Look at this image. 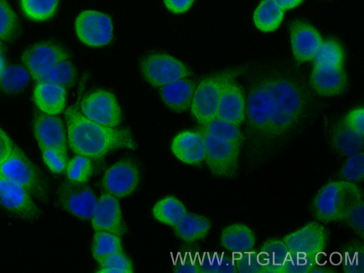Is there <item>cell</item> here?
<instances>
[{"label":"cell","instance_id":"60d3db41","mask_svg":"<svg viewBox=\"0 0 364 273\" xmlns=\"http://www.w3.org/2000/svg\"><path fill=\"white\" fill-rule=\"evenodd\" d=\"M363 200L361 199L348 208L343 220L361 237L363 236Z\"/></svg>","mask_w":364,"mask_h":273},{"label":"cell","instance_id":"d4e9b609","mask_svg":"<svg viewBox=\"0 0 364 273\" xmlns=\"http://www.w3.org/2000/svg\"><path fill=\"white\" fill-rule=\"evenodd\" d=\"M210 227V222L206 217L187 213L173 228L178 239L191 243L203 239L209 232Z\"/></svg>","mask_w":364,"mask_h":273},{"label":"cell","instance_id":"8fae6325","mask_svg":"<svg viewBox=\"0 0 364 273\" xmlns=\"http://www.w3.org/2000/svg\"><path fill=\"white\" fill-rule=\"evenodd\" d=\"M56 196L63 210L80 220L91 218L97 199L88 186L67 180L59 186Z\"/></svg>","mask_w":364,"mask_h":273},{"label":"cell","instance_id":"4dcf8cb0","mask_svg":"<svg viewBox=\"0 0 364 273\" xmlns=\"http://www.w3.org/2000/svg\"><path fill=\"white\" fill-rule=\"evenodd\" d=\"M76 77L75 67L72 62L66 59L55 64L36 82H50L68 89L75 84Z\"/></svg>","mask_w":364,"mask_h":273},{"label":"cell","instance_id":"ab89813d","mask_svg":"<svg viewBox=\"0 0 364 273\" xmlns=\"http://www.w3.org/2000/svg\"><path fill=\"white\" fill-rule=\"evenodd\" d=\"M343 178L350 182L359 181L364 176V156L363 152L350 155L341 169Z\"/></svg>","mask_w":364,"mask_h":273},{"label":"cell","instance_id":"ee69618b","mask_svg":"<svg viewBox=\"0 0 364 273\" xmlns=\"http://www.w3.org/2000/svg\"><path fill=\"white\" fill-rule=\"evenodd\" d=\"M195 0H164L166 9L173 14H183L188 11Z\"/></svg>","mask_w":364,"mask_h":273},{"label":"cell","instance_id":"4316f807","mask_svg":"<svg viewBox=\"0 0 364 273\" xmlns=\"http://www.w3.org/2000/svg\"><path fill=\"white\" fill-rule=\"evenodd\" d=\"M186 213L183 203L173 196L161 198L152 208V215L155 220L172 227Z\"/></svg>","mask_w":364,"mask_h":273},{"label":"cell","instance_id":"44dd1931","mask_svg":"<svg viewBox=\"0 0 364 273\" xmlns=\"http://www.w3.org/2000/svg\"><path fill=\"white\" fill-rule=\"evenodd\" d=\"M310 83L314 91L322 96H336L343 93L348 85V77L343 68H329L314 66Z\"/></svg>","mask_w":364,"mask_h":273},{"label":"cell","instance_id":"cb8c5ba5","mask_svg":"<svg viewBox=\"0 0 364 273\" xmlns=\"http://www.w3.org/2000/svg\"><path fill=\"white\" fill-rule=\"evenodd\" d=\"M221 245L234 254L250 251L255 244V236L247 225L236 223L226 226L221 232Z\"/></svg>","mask_w":364,"mask_h":273},{"label":"cell","instance_id":"836d02e7","mask_svg":"<svg viewBox=\"0 0 364 273\" xmlns=\"http://www.w3.org/2000/svg\"><path fill=\"white\" fill-rule=\"evenodd\" d=\"M60 0H20L24 15L35 21H44L55 14Z\"/></svg>","mask_w":364,"mask_h":273},{"label":"cell","instance_id":"e0dca14e","mask_svg":"<svg viewBox=\"0 0 364 273\" xmlns=\"http://www.w3.org/2000/svg\"><path fill=\"white\" fill-rule=\"evenodd\" d=\"M289 33L295 60L298 63L313 60L323 42L319 32L310 23L295 20L290 25Z\"/></svg>","mask_w":364,"mask_h":273},{"label":"cell","instance_id":"2e32d148","mask_svg":"<svg viewBox=\"0 0 364 273\" xmlns=\"http://www.w3.org/2000/svg\"><path fill=\"white\" fill-rule=\"evenodd\" d=\"M90 219L95 231L112 232L120 237L126 231L119 202L109 193H103L97 199Z\"/></svg>","mask_w":364,"mask_h":273},{"label":"cell","instance_id":"ac0fdd59","mask_svg":"<svg viewBox=\"0 0 364 273\" xmlns=\"http://www.w3.org/2000/svg\"><path fill=\"white\" fill-rule=\"evenodd\" d=\"M33 132L39 148L67 149L65 127L62 120L56 115L36 112L33 119Z\"/></svg>","mask_w":364,"mask_h":273},{"label":"cell","instance_id":"b9f144b4","mask_svg":"<svg viewBox=\"0 0 364 273\" xmlns=\"http://www.w3.org/2000/svg\"><path fill=\"white\" fill-rule=\"evenodd\" d=\"M349 128L364 135V109L357 107L349 112L343 120Z\"/></svg>","mask_w":364,"mask_h":273},{"label":"cell","instance_id":"f1b7e54d","mask_svg":"<svg viewBox=\"0 0 364 273\" xmlns=\"http://www.w3.org/2000/svg\"><path fill=\"white\" fill-rule=\"evenodd\" d=\"M332 142L340 153L352 155L359 152L363 148V135L349 128L342 121L333 130Z\"/></svg>","mask_w":364,"mask_h":273},{"label":"cell","instance_id":"5bb4252c","mask_svg":"<svg viewBox=\"0 0 364 273\" xmlns=\"http://www.w3.org/2000/svg\"><path fill=\"white\" fill-rule=\"evenodd\" d=\"M246 109L251 127L267 135L273 114V100L266 76L250 87Z\"/></svg>","mask_w":364,"mask_h":273},{"label":"cell","instance_id":"277c9868","mask_svg":"<svg viewBox=\"0 0 364 273\" xmlns=\"http://www.w3.org/2000/svg\"><path fill=\"white\" fill-rule=\"evenodd\" d=\"M0 173L23 186L38 200L46 202L49 187L38 168L17 145L0 165Z\"/></svg>","mask_w":364,"mask_h":273},{"label":"cell","instance_id":"7402d4cb","mask_svg":"<svg viewBox=\"0 0 364 273\" xmlns=\"http://www.w3.org/2000/svg\"><path fill=\"white\" fill-rule=\"evenodd\" d=\"M196 87L193 80L184 77L160 87L159 93L171 110L182 112L191 107Z\"/></svg>","mask_w":364,"mask_h":273},{"label":"cell","instance_id":"7bdbcfd3","mask_svg":"<svg viewBox=\"0 0 364 273\" xmlns=\"http://www.w3.org/2000/svg\"><path fill=\"white\" fill-rule=\"evenodd\" d=\"M16 144L0 127V165L10 156Z\"/></svg>","mask_w":364,"mask_h":273},{"label":"cell","instance_id":"484cf974","mask_svg":"<svg viewBox=\"0 0 364 273\" xmlns=\"http://www.w3.org/2000/svg\"><path fill=\"white\" fill-rule=\"evenodd\" d=\"M262 272H284L285 266L291 259V255L283 240L269 239L261 247Z\"/></svg>","mask_w":364,"mask_h":273},{"label":"cell","instance_id":"52a82bcc","mask_svg":"<svg viewBox=\"0 0 364 273\" xmlns=\"http://www.w3.org/2000/svg\"><path fill=\"white\" fill-rule=\"evenodd\" d=\"M199 131L205 141L204 159L210 171L218 176H233L237 169L240 147L201 128Z\"/></svg>","mask_w":364,"mask_h":273},{"label":"cell","instance_id":"f546056e","mask_svg":"<svg viewBox=\"0 0 364 273\" xmlns=\"http://www.w3.org/2000/svg\"><path fill=\"white\" fill-rule=\"evenodd\" d=\"M314 66L320 68H343L344 53L341 45L336 41L328 39L321 44L314 58Z\"/></svg>","mask_w":364,"mask_h":273},{"label":"cell","instance_id":"603a6c76","mask_svg":"<svg viewBox=\"0 0 364 273\" xmlns=\"http://www.w3.org/2000/svg\"><path fill=\"white\" fill-rule=\"evenodd\" d=\"M33 101L41 112L56 115L65 108L66 89L50 82H36Z\"/></svg>","mask_w":364,"mask_h":273},{"label":"cell","instance_id":"f6af8a7d","mask_svg":"<svg viewBox=\"0 0 364 273\" xmlns=\"http://www.w3.org/2000/svg\"><path fill=\"white\" fill-rule=\"evenodd\" d=\"M283 11L294 9L299 6L304 0H273Z\"/></svg>","mask_w":364,"mask_h":273},{"label":"cell","instance_id":"6da1fadb","mask_svg":"<svg viewBox=\"0 0 364 273\" xmlns=\"http://www.w3.org/2000/svg\"><path fill=\"white\" fill-rule=\"evenodd\" d=\"M68 144L72 151L90 159H99L117 149H135L136 143L127 128H115L85 117L75 106L65 112Z\"/></svg>","mask_w":364,"mask_h":273},{"label":"cell","instance_id":"9a60e30c","mask_svg":"<svg viewBox=\"0 0 364 273\" xmlns=\"http://www.w3.org/2000/svg\"><path fill=\"white\" fill-rule=\"evenodd\" d=\"M139 178V168L135 162L122 159L107 169L102 179V186L116 198H124L135 191Z\"/></svg>","mask_w":364,"mask_h":273},{"label":"cell","instance_id":"4fadbf2b","mask_svg":"<svg viewBox=\"0 0 364 273\" xmlns=\"http://www.w3.org/2000/svg\"><path fill=\"white\" fill-rule=\"evenodd\" d=\"M0 205L10 213L26 220H36L41 210L32 196L21 185L0 173Z\"/></svg>","mask_w":364,"mask_h":273},{"label":"cell","instance_id":"83f0119b","mask_svg":"<svg viewBox=\"0 0 364 273\" xmlns=\"http://www.w3.org/2000/svg\"><path fill=\"white\" fill-rule=\"evenodd\" d=\"M283 17L284 11L273 0H262L254 12L253 21L259 31L271 32L279 28Z\"/></svg>","mask_w":364,"mask_h":273},{"label":"cell","instance_id":"1f68e13d","mask_svg":"<svg viewBox=\"0 0 364 273\" xmlns=\"http://www.w3.org/2000/svg\"><path fill=\"white\" fill-rule=\"evenodd\" d=\"M123 252L119 235L105 232L95 231L92 243V255L97 262L111 254Z\"/></svg>","mask_w":364,"mask_h":273},{"label":"cell","instance_id":"7a4b0ae2","mask_svg":"<svg viewBox=\"0 0 364 273\" xmlns=\"http://www.w3.org/2000/svg\"><path fill=\"white\" fill-rule=\"evenodd\" d=\"M273 100V114L267 135L278 136L289 130L299 119L306 103L301 85L283 75L266 76Z\"/></svg>","mask_w":364,"mask_h":273},{"label":"cell","instance_id":"e575fe53","mask_svg":"<svg viewBox=\"0 0 364 273\" xmlns=\"http://www.w3.org/2000/svg\"><path fill=\"white\" fill-rule=\"evenodd\" d=\"M209 134L226 140L240 148L242 135L238 126L229 122L215 117L208 123L200 127Z\"/></svg>","mask_w":364,"mask_h":273},{"label":"cell","instance_id":"8992f818","mask_svg":"<svg viewBox=\"0 0 364 273\" xmlns=\"http://www.w3.org/2000/svg\"><path fill=\"white\" fill-rule=\"evenodd\" d=\"M140 69L146 81L157 87L192 75L191 70L181 60L161 52L144 56L141 60Z\"/></svg>","mask_w":364,"mask_h":273},{"label":"cell","instance_id":"5b68a950","mask_svg":"<svg viewBox=\"0 0 364 273\" xmlns=\"http://www.w3.org/2000/svg\"><path fill=\"white\" fill-rule=\"evenodd\" d=\"M242 72V69L229 70L208 76L199 82L191 105L192 115L198 124L203 126L216 117L225 86Z\"/></svg>","mask_w":364,"mask_h":273},{"label":"cell","instance_id":"d6986e66","mask_svg":"<svg viewBox=\"0 0 364 273\" xmlns=\"http://www.w3.org/2000/svg\"><path fill=\"white\" fill-rule=\"evenodd\" d=\"M171 149L181 161L189 165H198L204 160L205 141L200 131L185 130L172 140Z\"/></svg>","mask_w":364,"mask_h":273},{"label":"cell","instance_id":"d590c367","mask_svg":"<svg viewBox=\"0 0 364 273\" xmlns=\"http://www.w3.org/2000/svg\"><path fill=\"white\" fill-rule=\"evenodd\" d=\"M19 20L7 0H0V40L14 41L19 33Z\"/></svg>","mask_w":364,"mask_h":273},{"label":"cell","instance_id":"74e56055","mask_svg":"<svg viewBox=\"0 0 364 273\" xmlns=\"http://www.w3.org/2000/svg\"><path fill=\"white\" fill-rule=\"evenodd\" d=\"M97 272L132 273L134 266L131 259L123 252L107 255L98 261Z\"/></svg>","mask_w":364,"mask_h":273},{"label":"cell","instance_id":"f35d334b","mask_svg":"<svg viewBox=\"0 0 364 273\" xmlns=\"http://www.w3.org/2000/svg\"><path fill=\"white\" fill-rule=\"evenodd\" d=\"M39 149L43 162L51 172L61 173L65 170L68 162L67 149L58 147Z\"/></svg>","mask_w":364,"mask_h":273},{"label":"cell","instance_id":"3957f363","mask_svg":"<svg viewBox=\"0 0 364 273\" xmlns=\"http://www.w3.org/2000/svg\"><path fill=\"white\" fill-rule=\"evenodd\" d=\"M361 199V191L353 182H328L321 188L314 199V213L323 222L343 220L348 208Z\"/></svg>","mask_w":364,"mask_h":273},{"label":"cell","instance_id":"bcb514c9","mask_svg":"<svg viewBox=\"0 0 364 273\" xmlns=\"http://www.w3.org/2000/svg\"><path fill=\"white\" fill-rule=\"evenodd\" d=\"M6 67L4 58L2 53H0V73L2 72L4 68Z\"/></svg>","mask_w":364,"mask_h":273},{"label":"cell","instance_id":"ffe728a7","mask_svg":"<svg viewBox=\"0 0 364 273\" xmlns=\"http://www.w3.org/2000/svg\"><path fill=\"white\" fill-rule=\"evenodd\" d=\"M245 109L242 88L234 80L229 82L220 96L216 117L239 126L245 119Z\"/></svg>","mask_w":364,"mask_h":273},{"label":"cell","instance_id":"ba28073f","mask_svg":"<svg viewBox=\"0 0 364 273\" xmlns=\"http://www.w3.org/2000/svg\"><path fill=\"white\" fill-rule=\"evenodd\" d=\"M75 33L84 44L101 47L109 44L113 36V24L109 15L95 10H84L76 17Z\"/></svg>","mask_w":364,"mask_h":273},{"label":"cell","instance_id":"d6a6232c","mask_svg":"<svg viewBox=\"0 0 364 273\" xmlns=\"http://www.w3.org/2000/svg\"><path fill=\"white\" fill-rule=\"evenodd\" d=\"M29 75L22 66L6 65L0 73V90L6 93L20 92L29 82Z\"/></svg>","mask_w":364,"mask_h":273},{"label":"cell","instance_id":"9c48e42d","mask_svg":"<svg viewBox=\"0 0 364 273\" xmlns=\"http://www.w3.org/2000/svg\"><path fill=\"white\" fill-rule=\"evenodd\" d=\"M282 240L291 255L311 260L323 253L327 232L321 224L312 222L287 235Z\"/></svg>","mask_w":364,"mask_h":273},{"label":"cell","instance_id":"7c38bea8","mask_svg":"<svg viewBox=\"0 0 364 273\" xmlns=\"http://www.w3.org/2000/svg\"><path fill=\"white\" fill-rule=\"evenodd\" d=\"M69 57L68 51L60 45L46 41L26 48L22 54L21 60L36 82L55 64Z\"/></svg>","mask_w":364,"mask_h":273},{"label":"cell","instance_id":"30bf717a","mask_svg":"<svg viewBox=\"0 0 364 273\" xmlns=\"http://www.w3.org/2000/svg\"><path fill=\"white\" fill-rule=\"evenodd\" d=\"M81 113L87 119L110 127L119 124L122 113L115 96L109 91L97 90L85 95L80 103Z\"/></svg>","mask_w":364,"mask_h":273},{"label":"cell","instance_id":"7dc6e473","mask_svg":"<svg viewBox=\"0 0 364 273\" xmlns=\"http://www.w3.org/2000/svg\"><path fill=\"white\" fill-rule=\"evenodd\" d=\"M2 51H3V46H2L1 41L0 40V53H2Z\"/></svg>","mask_w":364,"mask_h":273},{"label":"cell","instance_id":"8d00e7d4","mask_svg":"<svg viewBox=\"0 0 364 273\" xmlns=\"http://www.w3.org/2000/svg\"><path fill=\"white\" fill-rule=\"evenodd\" d=\"M67 179L73 183H85L92 173L90 159L80 154L68 161L65 168Z\"/></svg>","mask_w":364,"mask_h":273}]
</instances>
